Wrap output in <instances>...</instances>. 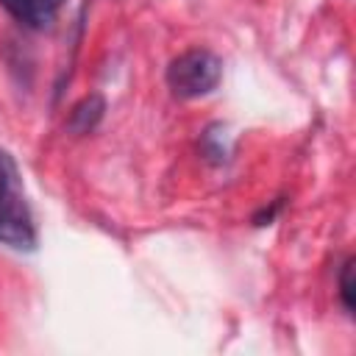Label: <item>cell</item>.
<instances>
[{"label":"cell","mask_w":356,"mask_h":356,"mask_svg":"<svg viewBox=\"0 0 356 356\" xmlns=\"http://www.w3.org/2000/svg\"><path fill=\"white\" fill-rule=\"evenodd\" d=\"M39 234L25 197L19 167L14 156L0 147V245L14 250H33Z\"/></svg>","instance_id":"6da1fadb"},{"label":"cell","mask_w":356,"mask_h":356,"mask_svg":"<svg viewBox=\"0 0 356 356\" xmlns=\"http://www.w3.org/2000/svg\"><path fill=\"white\" fill-rule=\"evenodd\" d=\"M222 78V61L206 50V47H192L175 56L167 67V86L175 97H203L217 89Z\"/></svg>","instance_id":"7a4b0ae2"},{"label":"cell","mask_w":356,"mask_h":356,"mask_svg":"<svg viewBox=\"0 0 356 356\" xmlns=\"http://www.w3.org/2000/svg\"><path fill=\"white\" fill-rule=\"evenodd\" d=\"M103 114H106V97H103L100 92H89V95H83V97L70 108L64 125H67V131H70L72 136H86V134H92V131L100 125Z\"/></svg>","instance_id":"3957f363"},{"label":"cell","mask_w":356,"mask_h":356,"mask_svg":"<svg viewBox=\"0 0 356 356\" xmlns=\"http://www.w3.org/2000/svg\"><path fill=\"white\" fill-rule=\"evenodd\" d=\"M0 6L25 28L44 31L56 19V6L50 0H0Z\"/></svg>","instance_id":"277c9868"},{"label":"cell","mask_w":356,"mask_h":356,"mask_svg":"<svg viewBox=\"0 0 356 356\" xmlns=\"http://www.w3.org/2000/svg\"><path fill=\"white\" fill-rule=\"evenodd\" d=\"M339 298H342V306L348 312H353L356 306V281H353V259H345L342 270H339Z\"/></svg>","instance_id":"5b68a950"},{"label":"cell","mask_w":356,"mask_h":356,"mask_svg":"<svg viewBox=\"0 0 356 356\" xmlns=\"http://www.w3.org/2000/svg\"><path fill=\"white\" fill-rule=\"evenodd\" d=\"M50 3H53V6H56V8H58V6H61V3H64V0H50Z\"/></svg>","instance_id":"8992f818"}]
</instances>
